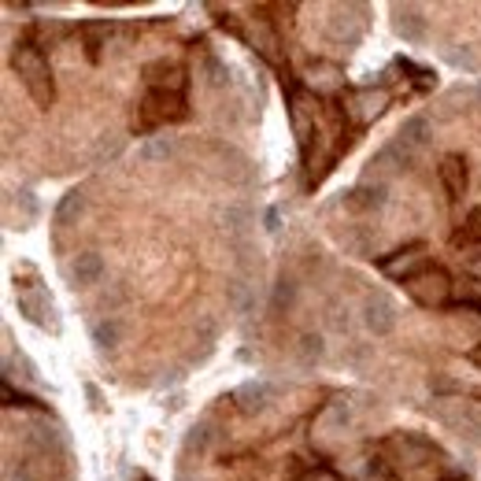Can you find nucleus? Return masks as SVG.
<instances>
[{
    "instance_id": "nucleus-1",
    "label": "nucleus",
    "mask_w": 481,
    "mask_h": 481,
    "mask_svg": "<svg viewBox=\"0 0 481 481\" xmlns=\"http://www.w3.org/2000/svg\"><path fill=\"white\" fill-rule=\"evenodd\" d=\"M12 67H15L19 78H23V86H27V93L34 97L37 108H49V104L56 100V86H52L49 59L37 52V45H19L15 56H12Z\"/></svg>"
},
{
    "instance_id": "nucleus-2",
    "label": "nucleus",
    "mask_w": 481,
    "mask_h": 481,
    "mask_svg": "<svg viewBox=\"0 0 481 481\" xmlns=\"http://www.w3.org/2000/svg\"><path fill=\"white\" fill-rule=\"evenodd\" d=\"M407 285V292L418 300V304H426V307H437V304H445L448 300V289H452V282H448V275L441 267H423V270H415V275L404 282Z\"/></svg>"
},
{
    "instance_id": "nucleus-3",
    "label": "nucleus",
    "mask_w": 481,
    "mask_h": 481,
    "mask_svg": "<svg viewBox=\"0 0 481 481\" xmlns=\"http://www.w3.org/2000/svg\"><path fill=\"white\" fill-rule=\"evenodd\" d=\"M363 326L374 333V337H385V333L396 330V304L385 297V292H367V300H363Z\"/></svg>"
},
{
    "instance_id": "nucleus-4",
    "label": "nucleus",
    "mask_w": 481,
    "mask_h": 481,
    "mask_svg": "<svg viewBox=\"0 0 481 481\" xmlns=\"http://www.w3.org/2000/svg\"><path fill=\"white\" fill-rule=\"evenodd\" d=\"M141 108L152 112V127L156 122H175V119H185V97L175 89H149Z\"/></svg>"
},
{
    "instance_id": "nucleus-5",
    "label": "nucleus",
    "mask_w": 481,
    "mask_h": 481,
    "mask_svg": "<svg viewBox=\"0 0 481 481\" xmlns=\"http://www.w3.org/2000/svg\"><path fill=\"white\" fill-rule=\"evenodd\" d=\"M278 396V385L275 382H244V385H237L234 389V404L244 411V415H256V411H263V407H270V400Z\"/></svg>"
},
{
    "instance_id": "nucleus-6",
    "label": "nucleus",
    "mask_w": 481,
    "mask_h": 481,
    "mask_svg": "<svg viewBox=\"0 0 481 481\" xmlns=\"http://www.w3.org/2000/svg\"><path fill=\"white\" fill-rule=\"evenodd\" d=\"M441 182H445V190L452 200H463L467 197V159L452 152L441 159Z\"/></svg>"
},
{
    "instance_id": "nucleus-7",
    "label": "nucleus",
    "mask_w": 481,
    "mask_h": 481,
    "mask_svg": "<svg viewBox=\"0 0 481 481\" xmlns=\"http://www.w3.org/2000/svg\"><path fill=\"white\" fill-rule=\"evenodd\" d=\"M423 252H426V244H423V241H415V244H407V248H396V252H392L396 260H389V256H385V260H378V267L385 270L389 278H404V282H407V278H411V263H415V260H423Z\"/></svg>"
},
{
    "instance_id": "nucleus-8",
    "label": "nucleus",
    "mask_w": 481,
    "mask_h": 481,
    "mask_svg": "<svg viewBox=\"0 0 481 481\" xmlns=\"http://www.w3.org/2000/svg\"><path fill=\"white\" fill-rule=\"evenodd\" d=\"M104 278V260L97 256V252H81V256H74V263H71V282L74 285H97Z\"/></svg>"
},
{
    "instance_id": "nucleus-9",
    "label": "nucleus",
    "mask_w": 481,
    "mask_h": 481,
    "mask_svg": "<svg viewBox=\"0 0 481 481\" xmlns=\"http://www.w3.org/2000/svg\"><path fill=\"white\" fill-rule=\"evenodd\" d=\"M385 197H389V190H385V182H378V185H355V190L348 193V204L352 207H363V212H378V207H385Z\"/></svg>"
},
{
    "instance_id": "nucleus-10",
    "label": "nucleus",
    "mask_w": 481,
    "mask_h": 481,
    "mask_svg": "<svg viewBox=\"0 0 481 481\" xmlns=\"http://www.w3.org/2000/svg\"><path fill=\"white\" fill-rule=\"evenodd\" d=\"M396 34H400L404 41H423L426 37V23L418 19V12L415 8H396Z\"/></svg>"
},
{
    "instance_id": "nucleus-11",
    "label": "nucleus",
    "mask_w": 481,
    "mask_h": 481,
    "mask_svg": "<svg viewBox=\"0 0 481 481\" xmlns=\"http://www.w3.org/2000/svg\"><path fill=\"white\" fill-rule=\"evenodd\" d=\"M19 311H23V315H27L34 326H49L45 315H52V304H45L41 297H30V292L23 289V292H19Z\"/></svg>"
},
{
    "instance_id": "nucleus-12",
    "label": "nucleus",
    "mask_w": 481,
    "mask_h": 481,
    "mask_svg": "<svg viewBox=\"0 0 481 481\" xmlns=\"http://www.w3.org/2000/svg\"><path fill=\"white\" fill-rule=\"evenodd\" d=\"M175 152H178L175 137H152L149 144H141V159L144 163H167V159H175Z\"/></svg>"
},
{
    "instance_id": "nucleus-13",
    "label": "nucleus",
    "mask_w": 481,
    "mask_h": 481,
    "mask_svg": "<svg viewBox=\"0 0 481 481\" xmlns=\"http://www.w3.org/2000/svg\"><path fill=\"white\" fill-rule=\"evenodd\" d=\"M430 137H433V127H430V119H423V115H411L400 127V144H426Z\"/></svg>"
},
{
    "instance_id": "nucleus-14",
    "label": "nucleus",
    "mask_w": 481,
    "mask_h": 481,
    "mask_svg": "<svg viewBox=\"0 0 481 481\" xmlns=\"http://www.w3.org/2000/svg\"><path fill=\"white\" fill-rule=\"evenodd\" d=\"M222 226L229 229V234H244V229L252 226V207H244V204H229L226 212H222Z\"/></svg>"
},
{
    "instance_id": "nucleus-15",
    "label": "nucleus",
    "mask_w": 481,
    "mask_h": 481,
    "mask_svg": "<svg viewBox=\"0 0 481 481\" xmlns=\"http://www.w3.org/2000/svg\"><path fill=\"white\" fill-rule=\"evenodd\" d=\"M93 345H97V348H115V345H119V322H115V319L93 322Z\"/></svg>"
},
{
    "instance_id": "nucleus-16",
    "label": "nucleus",
    "mask_w": 481,
    "mask_h": 481,
    "mask_svg": "<svg viewBox=\"0 0 481 481\" xmlns=\"http://www.w3.org/2000/svg\"><path fill=\"white\" fill-rule=\"evenodd\" d=\"M81 212H86V197H81V193L74 190V193H67V197H64V204L56 207V222H71V219H78Z\"/></svg>"
},
{
    "instance_id": "nucleus-17",
    "label": "nucleus",
    "mask_w": 481,
    "mask_h": 481,
    "mask_svg": "<svg viewBox=\"0 0 481 481\" xmlns=\"http://www.w3.org/2000/svg\"><path fill=\"white\" fill-rule=\"evenodd\" d=\"M292 300H297V285H292V282H278V289H275V307H289Z\"/></svg>"
},
{
    "instance_id": "nucleus-18",
    "label": "nucleus",
    "mask_w": 481,
    "mask_h": 481,
    "mask_svg": "<svg viewBox=\"0 0 481 481\" xmlns=\"http://www.w3.org/2000/svg\"><path fill=\"white\" fill-rule=\"evenodd\" d=\"M304 360H311V355H315V360H319V355H322V337H319V333H304Z\"/></svg>"
},
{
    "instance_id": "nucleus-19",
    "label": "nucleus",
    "mask_w": 481,
    "mask_h": 481,
    "mask_svg": "<svg viewBox=\"0 0 481 481\" xmlns=\"http://www.w3.org/2000/svg\"><path fill=\"white\" fill-rule=\"evenodd\" d=\"M207 445V426H193L190 430V441H185V448H204Z\"/></svg>"
},
{
    "instance_id": "nucleus-20",
    "label": "nucleus",
    "mask_w": 481,
    "mask_h": 481,
    "mask_svg": "<svg viewBox=\"0 0 481 481\" xmlns=\"http://www.w3.org/2000/svg\"><path fill=\"white\" fill-rule=\"evenodd\" d=\"M470 360H474V363H477V367H481V345H477V348H474V352H470Z\"/></svg>"
}]
</instances>
